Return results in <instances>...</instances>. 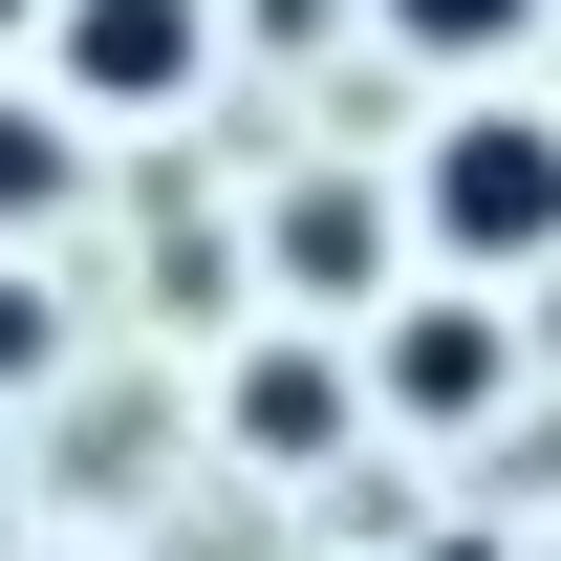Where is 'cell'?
Returning a JSON list of instances; mask_svg holds the SVG:
<instances>
[{
	"mask_svg": "<svg viewBox=\"0 0 561 561\" xmlns=\"http://www.w3.org/2000/svg\"><path fill=\"white\" fill-rule=\"evenodd\" d=\"M411 216H432L454 280H540V260H561V108H454Z\"/></svg>",
	"mask_w": 561,
	"mask_h": 561,
	"instance_id": "obj_1",
	"label": "cell"
},
{
	"mask_svg": "<svg viewBox=\"0 0 561 561\" xmlns=\"http://www.w3.org/2000/svg\"><path fill=\"white\" fill-rule=\"evenodd\" d=\"M44 66H66L87 130H151L216 87V0H44Z\"/></svg>",
	"mask_w": 561,
	"mask_h": 561,
	"instance_id": "obj_2",
	"label": "cell"
},
{
	"mask_svg": "<svg viewBox=\"0 0 561 561\" xmlns=\"http://www.w3.org/2000/svg\"><path fill=\"white\" fill-rule=\"evenodd\" d=\"M280 302H302V324H389V302H411V216L367 195V173H302V195H280Z\"/></svg>",
	"mask_w": 561,
	"mask_h": 561,
	"instance_id": "obj_3",
	"label": "cell"
},
{
	"mask_svg": "<svg viewBox=\"0 0 561 561\" xmlns=\"http://www.w3.org/2000/svg\"><path fill=\"white\" fill-rule=\"evenodd\" d=\"M518 280H432V302H389V411H432V432H476L496 389H518V324H496Z\"/></svg>",
	"mask_w": 561,
	"mask_h": 561,
	"instance_id": "obj_4",
	"label": "cell"
},
{
	"mask_svg": "<svg viewBox=\"0 0 561 561\" xmlns=\"http://www.w3.org/2000/svg\"><path fill=\"white\" fill-rule=\"evenodd\" d=\"M324 432H346V367H324V346H260V367H238V454H260V476H324Z\"/></svg>",
	"mask_w": 561,
	"mask_h": 561,
	"instance_id": "obj_5",
	"label": "cell"
},
{
	"mask_svg": "<svg viewBox=\"0 0 561 561\" xmlns=\"http://www.w3.org/2000/svg\"><path fill=\"white\" fill-rule=\"evenodd\" d=\"M87 195V108H0V238H44Z\"/></svg>",
	"mask_w": 561,
	"mask_h": 561,
	"instance_id": "obj_6",
	"label": "cell"
},
{
	"mask_svg": "<svg viewBox=\"0 0 561 561\" xmlns=\"http://www.w3.org/2000/svg\"><path fill=\"white\" fill-rule=\"evenodd\" d=\"M540 22H561V0H389V44H411V66H518Z\"/></svg>",
	"mask_w": 561,
	"mask_h": 561,
	"instance_id": "obj_7",
	"label": "cell"
},
{
	"mask_svg": "<svg viewBox=\"0 0 561 561\" xmlns=\"http://www.w3.org/2000/svg\"><path fill=\"white\" fill-rule=\"evenodd\" d=\"M22 367H44V280L0 260V389H22Z\"/></svg>",
	"mask_w": 561,
	"mask_h": 561,
	"instance_id": "obj_8",
	"label": "cell"
},
{
	"mask_svg": "<svg viewBox=\"0 0 561 561\" xmlns=\"http://www.w3.org/2000/svg\"><path fill=\"white\" fill-rule=\"evenodd\" d=\"M22 22H44V0H0V44H22Z\"/></svg>",
	"mask_w": 561,
	"mask_h": 561,
	"instance_id": "obj_9",
	"label": "cell"
}]
</instances>
